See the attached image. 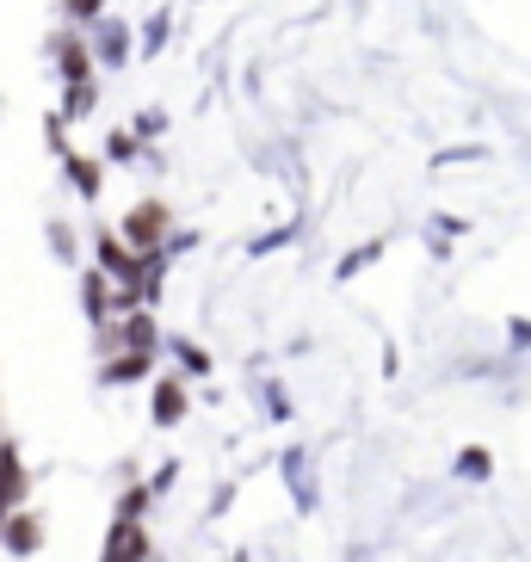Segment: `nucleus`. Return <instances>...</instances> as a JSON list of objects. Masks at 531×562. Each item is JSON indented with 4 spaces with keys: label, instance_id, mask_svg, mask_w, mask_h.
<instances>
[{
    "label": "nucleus",
    "instance_id": "obj_1",
    "mask_svg": "<svg viewBox=\"0 0 531 562\" xmlns=\"http://www.w3.org/2000/svg\"><path fill=\"white\" fill-rule=\"evenodd\" d=\"M112 352H167V334L155 322V310H124L105 328H93V359H112Z\"/></svg>",
    "mask_w": 531,
    "mask_h": 562
},
{
    "label": "nucleus",
    "instance_id": "obj_2",
    "mask_svg": "<svg viewBox=\"0 0 531 562\" xmlns=\"http://www.w3.org/2000/svg\"><path fill=\"white\" fill-rule=\"evenodd\" d=\"M112 229L124 235V248L131 254H167V235L180 229V223H173V211H167L161 199H136Z\"/></svg>",
    "mask_w": 531,
    "mask_h": 562
},
{
    "label": "nucleus",
    "instance_id": "obj_3",
    "mask_svg": "<svg viewBox=\"0 0 531 562\" xmlns=\"http://www.w3.org/2000/svg\"><path fill=\"white\" fill-rule=\"evenodd\" d=\"M167 291V254H136V266L117 279V315L124 310H155Z\"/></svg>",
    "mask_w": 531,
    "mask_h": 562
},
{
    "label": "nucleus",
    "instance_id": "obj_4",
    "mask_svg": "<svg viewBox=\"0 0 531 562\" xmlns=\"http://www.w3.org/2000/svg\"><path fill=\"white\" fill-rule=\"evenodd\" d=\"M87 50H93V68H100V75L131 68V56H136V25H131V19H117V13H105L100 25L87 32Z\"/></svg>",
    "mask_w": 531,
    "mask_h": 562
},
{
    "label": "nucleus",
    "instance_id": "obj_5",
    "mask_svg": "<svg viewBox=\"0 0 531 562\" xmlns=\"http://www.w3.org/2000/svg\"><path fill=\"white\" fill-rule=\"evenodd\" d=\"M185 414H192V383L167 364L149 383V427H185Z\"/></svg>",
    "mask_w": 531,
    "mask_h": 562
},
{
    "label": "nucleus",
    "instance_id": "obj_6",
    "mask_svg": "<svg viewBox=\"0 0 531 562\" xmlns=\"http://www.w3.org/2000/svg\"><path fill=\"white\" fill-rule=\"evenodd\" d=\"M93 562H155V538L143 519H112L105 526V544Z\"/></svg>",
    "mask_w": 531,
    "mask_h": 562
},
{
    "label": "nucleus",
    "instance_id": "obj_7",
    "mask_svg": "<svg viewBox=\"0 0 531 562\" xmlns=\"http://www.w3.org/2000/svg\"><path fill=\"white\" fill-rule=\"evenodd\" d=\"M155 371H161V352H112V359H100L93 383L100 390H136V383H155Z\"/></svg>",
    "mask_w": 531,
    "mask_h": 562
},
{
    "label": "nucleus",
    "instance_id": "obj_8",
    "mask_svg": "<svg viewBox=\"0 0 531 562\" xmlns=\"http://www.w3.org/2000/svg\"><path fill=\"white\" fill-rule=\"evenodd\" d=\"M279 476H284V495H291V507L309 519L316 513V470H309V446H284L279 451Z\"/></svg>",
    "mask_w": 531,
    "mask_h": 562
},
{
    "label": "nucleus",
    "instance_id": "obj_9",
    "mask_svg": "<svg viewBox=\"0 0 531 562\" xmlns=\"http://www.w3.org/2000/svg\"><path fill=\"white\" fill-rule=\"evenodd\" d=\"M0 538H7V557L32 562L37 550L50 544V526H44V513H37V507H19V513H7V519H0Z\"/></svg>",
    "mask_w": 531,
    "mask_h": 562
},
{
    "label": "nucleus",
    "instance_id": "obj_10",
    "mask_svg": "<svg viewBox=\"0 0 531 562\" xmlns=\"http://www.w3.org/2000/svg\"><path fill=\"white\" fill-rule=\"evenodd\" d=\"M19 507H32V463L19 458V446L7 439V446H0V519L19 513Z\"/></svg>",
    "mask_w": 531,
    "mask_h": 562
},
{
    "label": "nucleus",
    "instance_id": "obj_11",
    "mask_svg": "<svg viewBox=\"0 0 531 562\" xmlns=\"http://www.w3.org/2000/svg\"><path fill=\"white\" fill-rule=\"evenodd\" d=\"M81 315L93 322V328H105V322L117 315V279H105L100 266L81 272Z\"/></svg>",
    "mask_w": 531,
    "mask_h": 562
},
{
    "label": "nucleus",
    "instance_id": "obj_12",
    "mask_svg": "<svg viewBox=\"0 0 531 562\" xmlns=\"http://www.w3.org/2000/svg\"><path fill=\"white\" fill-rule=\"evenodd\" d=\"M63 180H68V192H75V199L81 204H100V192H105V161L100 155H68L63 161Z\"/></svg>",
    "mask_w": 531,
    "mask_h": 562
},
{
    "label": "nucleus",
    "instance_id": "obj_13",
    "mask_svg": "<svg viewBox=\"0 0 531 562\" xmlns=\"http://www.w3.org/2000/svg\"><path fill=\"white\" fill-rule=\"evenodd\" d=\"M167 359H173V371H180L185 383H192V378H211V371H216L211 347H199L192 334H167Z\"/></svg>",
    "mask_w": 531,
    "mask_h": 562
},
{
    "label": "nucleus",
    "instance_id": "obj_14",
    "mask_svg": "<svg viewBox=\"0 0 531 562\" xmlns=\"http://www.w3.org/2000/svg\"><path fill=\"white\" fill-rule=\"evenodd\" d=\"M93 266H100L105 279H124V272L136 266V254L124 248V235L117 229H93Z\"/></svg>",
    "mask_w": 531,
    "mask_h": 562
},
{
    "label": "nucleus",
    "instance_id": "obj_15",
    "mask_svg": "<svg viewBox=\"0 0 531 562\" xmlns=\"http://www.w3.org/2000/svg\"><path fill=\"white\" fill-rule=\"evenodd\" d=\"M167 44H173V13L161 7V13H149L143 25H136V56H143V63H155Z\"/></svg>",
    "mask_w": 531,
    "mask_h": 562
},
{
    "label": "nucleus",
    "instance_id": "obj_16",
    "mask_svg": "<svg viewBox=\"0 0 531 562\" xmlns=\"http://www.w3.org/2000/svg\"><path fill=\"white\" fill-rule=\"evenodd\" d=\"M451 476H457V482H488V476H495V451H488V446H464L457 458H451Z\"/></svg>",
    "mask_w": 531,
    "mask_h": 562
},
{
    "label": "nucleus",
    "instance_id": "obj_17",
    "mask_svg": "<svg viewBox=\"0 0 531 562\" xmlns=\"http://www.w3.org/2000/svg\"><path fill=\"white\" fill-rule=\"evenodd\" d=\"M56 13H63V25H75V32H93V25L112 13V0H56Z\"/></svg>",
    "mask_w": 531,
    "mask_h": 562
},
{
    "label": "nucleus",
    "instance_id": "obj_18",
    "mask_svg": "<svg viewBox=\"0 0 531 562\" xmlns=\"http://www.w3.org/2000/svg\"><path fill=\"white\" fill-rule=\"evenodd\" d=\"M44 241H50V254H56L63 266H81V235H75V223L50 216V223H44Z\"/></svg>",
    "mask_w": 531,
    "mask_h": 562
},
{
    "label": "nucleus",
    "instance_id": "obj_19",
    "mask_svg": "<svg viewBox=\"0 0 531 562\" xmlns=\"http://www.w3.org/2000/svg\"><path fill=\"white\" fill-rule=\"evenodd\" d=\"M383 248H389L383 235H371V241H359V248H352V254H340V266H334V279H340V284H347V279H359V272H365V266L377 260Z\"/></svg>",
    "mask_w": 531,
    "mask_h": 562
},
{
    "label": "nucleus",
    "instance_id": "obj_20",
    "mask_svg": "<svg viewBox=\"0 0 531 562\" xmlns=\"http://www.w3.org/2000/svg\"><path fill=\"white\" fill-rule=\"evenodd\" d=\"M149 507H155L149 482H124V488H117V507H112V519H149Z\"/></svg>",
    "mask_w": 531,
    "mask_h": 562
},
{
    "label": "nucleus",
    "instance_id": "obj_21",
    "mask_svg": "<svg viewBox=\"0 0 531 562\" xmlns=\"http://www.w3.org/2000/svg\"><path fill=\"white\" fill-rule=\"evenodd\" d=\"M143 155H149V149L136 143V131H131V124H117V131L105 136V161H112V167H131V161H143Z\"/></svg>",
    "mask_w": 531,
    "mask_h": 562
},
{
    "label": "nucleus",
    "instance_id": "obj_22",
    "mask_svg": "<svg viewBox=\"0 0 531 562\" xmlns=\"http://www.w3.org/2000/svg\"><path fill=\"white\" fill-rule=\"evenodd\" d=\"M291 241H297V223H272L266 235H253V241H248V260H266V254L291 248Z\"/></svg>",
    "mask_w": 531,
    "mask_h": 562
},
{
    "label": "nucleus",
    "instance_id": "obj_23",
    "mask_svg": "<svg viewBox=\"0 0 531 562\" xmlns=\"http://www.w3.org/2000/svg\"><path fill=\"white\" fill-rule=\"evenodd\" d=\"M131 131H136V143H143V149H155V143L167 136V112H161V105H143V112L131 117Z\"/></svg>",
    "mask_w": 531,
    "mask_h": 562
},
{
    "label": "nucleus",
    "instance_id": "obj_24",
    "mask_svg": "<svg viewBox=\"0 0 531 562\" xmlns=\"http://www.w3.org/2000/svg\"><path fill=\"white\" fill-rule=\"evenodd\" d=\"M260 408H266V420H291V396H284L279 378H260Z\"/></svg>",
    "mask_w": 531,
    "mask_h": 562
},
{
    "label": "nucleus",
    "instance_id": "obj_25",
    "mask_svg": "<svg viewBox=\"0 0 531 562\" xmlns=\"http://www.w3.org/2000/svg\"><path fill=\"white\" fill-rule=\"evenodd\" d=\"M180 476H185V463H180V458H161V463H155V476H149V495H155V501L173 495V488H180Z\"/></svg>",
    "mask_w": 531,
    "mask_h": 562
},
{
    "label": "nucleus",
    "instance_id": "obj_26",
    "mask_svg": "<svg viewBox=\"0 0 531 562\" xmlns=\"http://www.w3.org/2000/svg\"><path fill=\"white\" fill-rule=\"evenodd\" d=\"M199 241H204L199 229H173V235H167V260H180V254H199Z\"/></svg>",
    "mask_w": 531,
    "mask_h": 562
},
{
    "label": "nucleus",
    "instance_id": "obj_27",
    "mask_svg": "<svg viewBox=\"0 0 531 562\" xmlns=\"http://www.w3.org/2000/svg\"><path fill=\"white\" fill-rule=\"evenodd\" d=\"M507 347H513V352L531 347V322H526V315H513V322H507Z\"/></svg>",
    "mask_w": 531,
    "mask_h": 562
},
{
    "label": "nucleus",
    "instance_id": "obj_28",
    "mask_svg": "<svg viewBox=\"0 0 531 562\" xmlns=\"http://www.w3.org/2000/svg\"><path fill=\"white\" fill-rule=\"evenodd\" d=\"M223 562H253V550L241 544V550H229V557H223Z\"/></svg>",
    "mask_w": 531,
    "mask_h": 562
},
{
    "label": "nucleus",
    "instance_id": "obj_29",
    "mask_svg": "<svg viewBox=\"0 0 531 562\" xmlns=\"http://www.w3.org/2000/svg\"><path fill=\"white\" fill-rule=\"evenodd\" d=\"M0 557H7V538H0Z\"/></svg>",
    "mask_w": 531,
    "mask_h": 562
},
{
    "label": "nucleus",
    "instance_id": "obj_30",
    "mask_svg": "<svg viewBox=\"0 0 531 562\" xmlns=\"http://www.w3.org/2000/svg\"><path fill=\"white\" fill-rule=\"evenodd\" d=\"M0 446H7V432H0Z\"/></svg>",
    "mask_w": 531,
    "mask_h": 562
},
{
    "label": "nucleus",
    "instance_id": "obj_31",
    "mask_svg": "<svg viewBox=\"0 0 531 562\" xmlns=\"http://www.w3.org/2000/svg\"><path fill=\"white\" fill-rule=\"evenodd\" d=\"M0 112H7V100H0Z\"/></svg>",
    "mask_w": 531,
    "mask_h": 562
}]
</instances>
